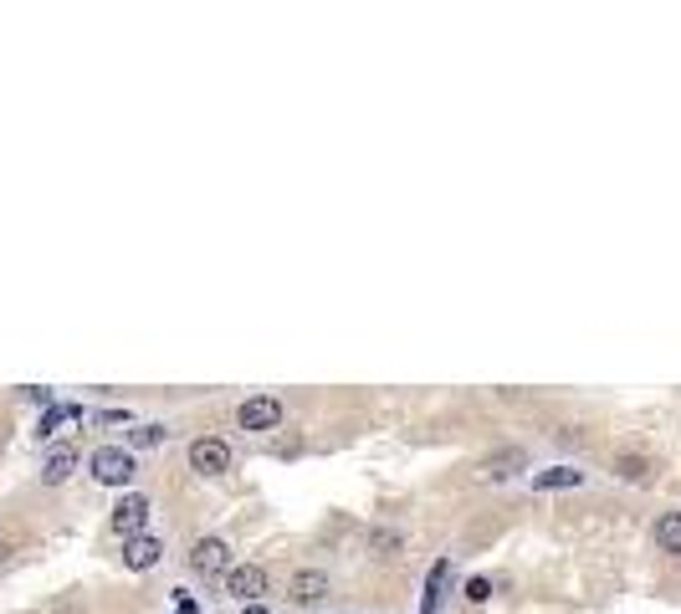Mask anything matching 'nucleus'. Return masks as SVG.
<instances>
[{
  "instance_id": "9b49d317",
  "label": "nucleus",
  "mask_w": 681,
  "mask_h": 614,
  "mask_svg": "<svg viewBox=\"0 0 681 614\" xmlns=\"http://www.w3.org/2000/svg\"><path fill=\"white\" fill-rule=\"evenodd\" d=\"M77 415H82L77 405H57V410H47V415H41V435H57V430H62V425H72Z\"/></svg>"
},
{
  "instance_id": "20e7f679",
  "label": "nucleus",
  "mask_w": 681,
  "mask_h": 614,
  "mask_svg": "<svg viewBox=\"0 0 681 614\" xmlns=\"http://www.w3.org/2000/svg\"><path fill=\"white\" fill-rule=\"evenodd\" d=\"M226 563H231V548L221 538H200L190 548V568H195V574H226Z\"/></svg>"
},
{
  "instance_id": "ddd939ff",
  "label": "nucleus",
  "mask_w": 681,
  "mask_h": 614,
  "mask_svg": "<svg viewBox=\"0 0 681 614\" xmlns=\"http://www.w3.org/2000/svg\"><path fill=\"white\" fill-rule=\"evenodd\" d=\"M569 481H579V471H548L538 476V487H569Z\"/></svg>"
},
{
  "instance_id": "1a4fd4ad",
  "label": "nucleus",
  "mask_w": 681,
  "mask_h": 614,
  "mask_svg": "<svg viewBox=\"0 0 681 614\" xmlns=\"http://www.w3.org/2000/svg\"><path fill=\"white\" fill-rule=\"evenodd\" d=\"M72 466H77V456H72V446H62V451L47 456V466H41V481H47V487H57V481L72 476Z\"/></svg>"
},
{
  "instance_id": "6e6552de",
  "label": "nucleus",
  "mask_w": 681,
  "mask_h": 614,
  "mask_svg": "<svg viewBox=\"0 0 681 614\" xmlns=\"http://www.w3.org/2000/svg\"><path fill=\"white\" fill-rule=\"evenodd\" d=\"M328 594V579L318 574V568H303V574L292 579V599L297 604H313V599H323Z\"/></svg>"
},
{
  "instance_id": "7ed1b4c3",
  "label": "nucleus",
  "mask_w": 681,
  "mask_h": 614,
  "mask_svg": "<svg viewBox=\"0 0 681 614\" xmlns=\"http://www.w3.org/2000/svg\"><path fill=\"white\" fill-rule=\"evenodd\" d=\"M241 430H277L282 425V405L272 400V394H257V400H246L241 405Z\"/></svg>"
},
{
  "instance_id": "f8f14e48",
  "label": "nucleus",
  "mask_w": 681,
  "mask_h": 614,
  "mask_svg": "<svg viewBox=\"0 0 681 614\" xmlns=\"http://www.w3.org/2000/svg\"><path fill=\"white\" fill-rule=\"evenodd\" d=\"M620 476H625V481H646V476H651V461H646V456H641V461L620 456Z\"/></svg>"
},
{
  "instance_id": "0eeeda50",
  "label": "nucleus",
  "mask_w": 681,
  "mask_h": 614,
  "mask_svg": "<svg viewBox=\"0 0 681 614\" xmlns=\"http://www.w3.org/2000/svg\"><path fill=\"white\" fill-rule=\"evenodd\" d=\"M159 553H164V548H159L154 538H144V533L123 543V563H129V568H154V563H159Z\"/></svg>"
},
{
  "instance_id": "f03ea898",
  "label": "nucleus",
  "mask_w": 681,
  "mask_h": 614,
  "mask_svg": "<svg viewBox=\"0 0 681 614\" xmlns=\"http://www.w3.org/2000/svg\"><path fill=\"white\" fill-rule=\"evenodd\" d=\"M144 522H149V497H123L118 507H113V533L118 538H139V528H144Z\"/></svg>"
},
{
  "instance_id": "39448f33",
  "label": "nucleus",
  "mask_w": 681,
  "mask_h": 614,
  "mask_svg": "<svg viewBox=\"0 0 681 614\" xmlns=\"http://www.w3.org/2000/svg\"><path fill=\"white\" fill-rule=\"evenodd\" d=\"M231 594L236 599H246V604H257L262 594H267V568H257V563H246V568H231Z\"/></svg>"
},
{
  "instance_id": "2eb2a0df",
  "label": "nucleus",
  "mask_w": 681,
  "mask_h": 614,
  "mask_svg": "<svg viewBox=\"0 0 681 614\" xmlns=\"http://www.w3.org/2000/svg\"><path fill=\"white\" fill-rule=\"evenodd\" d=\"M369 543H374V553H390V548H400V533H374Z\"/></svg>"
},
{
  "instance_id": "423d86ee",
  "label": "nucleus",
  "mask_w": 681,
  "mask_h": 614,
  "mask_svg": "<svg viewBox=\"0 0 681 614\" xmlns=\"http://www.w3.org/2000/svg\"><path fill=\"white\" fill-rule=\"evenodd\" d=\"M190 466L205 471V476H221V471H231V451L221 441H195L190 446Z\"/></svg>"
},
{
  "instance_id": "9d476101",
  "label": "nucleus",
  "mask_w": 681,
  "mask_h": 614,
  "mask_svg": "<svg viewBox=\"0 0 681 614\" xmlns=\"http://www.w3.org/2000/svg\"><path fill=\"white\" fill-rule=\"evenodd\" d=\"M656 548H661V553H681V512H661V522H656Z\"/></svg>"
},
{
  "instance_id": "4468645a",
  "label": "nucleus",
  "mask_w": 681,
  "mask_h": 614,
  "mask_svg": "<svg viewBox=\"0 0 681 614\" xmlns=\"http://www.w3.org/2000/svg\"><path fill=\"white\" fill-rule=\"evenodd\" d=\"M466 599H472V604H487V599H492V584H487V579H472V584H466Z\"/></svg>"
},
{
  "instance_id": "f257e3e1",
  "label": "nucleus",
  "mask_w": 681,
  "mask_h": 614,
  "mask_svg": "<svg viewBox=\"0 0 681 614\" xmlns=\"http://www.w3.org/2000/svg\"><path fill=\"white\" fill-rule=\"evenodd\" d=\"M93 476L103 487H123V481H134V456L118 446H103V451H93Z\"/></svg>"
},
{
  "instance_id": "dca6fc26",
  "label": "nucleus",
  "mask_w": 681,
  "mask_h": 614,
  "mask_svg": "<svg viewBox=\"0 0 681 614\" xmlns=\"http://www.w3.org/2000/svg\"><path fill=\"white\" fill-rule=\"evenodd\" d=\"M159 435H164L159 425H144V430H134V446H154V441H159Z\"/></svg>"
},
{
  "instance_id": "f3484780",
  "label": "nucleus",
  "mask_w": 681,
  "mask_h": 614,
  "mask_svg": "<svg viewBox=\"0 0 681 614\" xmlns=\"http://www.w3.org/2000/svg\"><path fill=\"white\" fill-rule=\"evenodd\" d=\"M11 558V543H0V563H6Z\"/></svg>"
}]
</instances>
